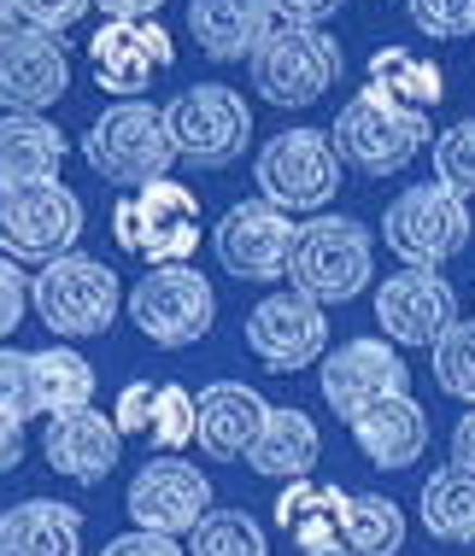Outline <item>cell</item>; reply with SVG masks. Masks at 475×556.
Masks as SVG:
<instances>
[{
  "label": "cell",
  "instance_id": "cell-1",
  "mask_svg": "<svg viewBox=\"0 0 475 556\" xmlns=\"http://www.w3.org/2000/svg\"><path fill=\"white\" fill-rule=\"evenodd\" d=\"M83 159L100 182L129 193L171 182V164H183L165 129V106H147V100H117L112 112H100L83 135Z\"/></svg>",
  "mask_w": 475,
  "mask_h": 556
},
{
  "label": "cell",
  "instance_id": "cell-2",
  "mask_svg": "<svg viewBox=\"0 0 475 556\" xmlns=\"http://www.w3.org/2000/svg\"><path fill=\"white\" fill-rule=\"evenodd\" d=\"M293 293H305L311 305H347L370 288L376 276V240L359 217H311L300 223V240H293Z\"/></svg>",
  "mask_w": 475,
  "mask_h": 556
},
{
  "label": "cell",
  "instance_id": "cell-3",
  "mask_svg": "<svg viewBox=\"0 0 475 556\" xmlns=\"http://www.w3.org/2000/svg\"><path fill=\"white\" fill-rule=\"evenodd\" d=\"M29 311H36L41 328L59 340H95L117 323L124 288H117L112 264L71 252V258L36 269V281H29Z\"/></svg>",
  "mask_w": 475,
  "mask_h": 556
},
{
  "label": "cell",
  "instance_id": "cell-4",
  "mask_svg": "<svg viewBox=\"0 0 475 556\" xmlns=\"http://www.w3.org/2000/svg\"><path fill=\"white\" fill-rule=\"evenodd\" d=\"M124 311L159 352H188V345H200L212 334L217 293L195 264H165V269H147L136 288L124 293Z\"/></svg>",
  "mask_w": 475,
  "mask_h": 556
},
{
  "label": "cell",
  "instance_id": "cell-5",
  "mask_svg": "<svg viewBox=\"0 0 475 556\" xmlns=\"http://www.w3.org/2000/svg\"><path fill=\"white\" fill-rule=\"evenodd\" d=\"M252 182H259V200H271L276 212L323 217V205H335L340 193V153L323 129H282L252 159Z\"/></svg>",
  "mask_w": 475,
  "mask_h": 556
},
{
  "label": "cell",
  "instance_id": "cell-6",
  "mask_svg": "<svg viewBox=\"0 0 475 556\" xmlns=\"http://www.w3.org/2000/svg\"><path fill=\"white\" fill-rule=\"evenodd\" d=\"M83 235V200L65 182H36V188H0V258L48 269L71 258Z\"/></svg>",
  "mask_w": 475,
  "mask_h": 556
},
{
  "label": "cell",
  "instance_id": "cell-7",
  "mask_svg": "<svg viewBox=\"0 0 475 556\" xmlns=\"http://www.w3.org/2000/svg\"><path fill=\"white\" fill-rule=\"evenodd\" d=\"M165 129L183 164L195 170H229L252 141V112L224 83H195L165 106Z\"/></svg>",
  "mask_w": 475,
  "mask_h": 556
},
{
  "label": "cell",
  "instance_id": "cell-8",
  "mask_svg": "<svg viewBox=\"0 0 475 556\" xmlns=\"http://www.w3.org/2000/svg\"><path fill=\"white\" fill-rule=\"evenodd\" d=\"M382 240L405 269H440L470 247V205L440 182H417L382 212Z\"/></svg>",
  "mask_w": 475,
  "mask_h": 556
},
{
  "label": "cell",
  "instance_id": "cell-9",
  "mask_svg": "<svg viewBox=\"0 0 475 556\" xmlns=\"http://www.w3.org/2000/svg\"><path fill=\"white\" fill-rule=\"evenodd\" d=\"M340 77V41L329 29H300V24H282L259 53H252V88L259 100L271 106H317L323 94Z\"/></svg>",
  "mask_w": 475,
  "mask_h": 556
},
{
  "label": "cell",
  "instance_id": "cell-10",
  "mask_svg": "<svg viewBox=\"0 0 475 556\" xmlns=\"http://www.w3.org/2000/svg\"><path fill=\"white\" fill-rule=\"evenodd\" d=\"M112 235H117V247L147 258L153 269L188 264L195 247H200V200H195V188L153 182V188L129 193V200H117Z\"/></svg>",
  "mask_w": 475,
  "mask_h": 556
},
{
  "label": "cell",
  "instance_id": "cell-11",
  "mask_svg": "<svg viewBox=\"0 0 475 556\" xmlns=\"http://www.w3.org/2000/svg\"><path fill=\"white\" fill-rule=\"evenodd\" d=\"M329 141H335L340 164H352L359 176L382 182V176H399L428 147V117L399 112V106H388V100H376V94H359V100L340 106Z\"/></svg>",
  "mask_w": 475,
  "mask_h": 556
},
{
  "label": "cell",
  "instance_id": "cell-12",
  "mask_svg": "<svg viewBox=\"0 0 475 556\" xmlns=\"http://www.w3.org/2000/svg\"><path fill=\"white\" fill-rule=\"evenodd\" d=\"M317 393L340 422L352 428L364 410H376V404H388V399H405L411 393V369H405V357H399V345L364 334V340H347V345H335V352L323 357Z\"/></svg>",
  "mask_w": 475,
  "mask_h": 556
},
{
  "label": "cell",
  "instance_id": "cell-13",
  "mask_svg": "<svg viewBox=\"0 0 475 556\" xmlns=\"http://www.w3.org/2000/svg\"><path fill=\"white\" fill-rule=\"evenodd\" d=\"M293 240H300V223L288 212H276L271 200H241L212 229V252L235 281H282L293 264Z\"/></svg>",
  "mask_w": 475,
  "mask_h": 556
},
{
  "label": "cell",
  "instance_id": "cell-14",
  "mask_svg": "<svg viewBox=\"0 0 475 556\" xmlns=\"http://www.w3.org/2000/svg\"><path fill=\"white\" fill-rule=\"evenodd\" d=\"M124 504H129L136 533L183 539V533H195L200 521L212 516V480H205L195 463H183V457H153V463L136 469Z\"/></svg>",
  "mask_w": 475,
  "mask_h": 556
},
{
  "label": "cell",
  "instance_id": "cell-15",
  "mask_svg": "<svg viewBox=\"0 0 475 556\" xmlns=\"http://www.w3.org/2000/svg\"><path fill=\"white\" fill-rule=\"evenodd\" d=\"M241 334H247V352L271 375H293V369L317 364V357L329 352V317H323V305H311L305 293L259 299Z\"/></svg>",
  "mask_w": 475,
  "mask_h": 556
},
{
  "label": "cell",
  "instance_id": "cell-16",
  "mask_svg": "<svg viewBox=\"0 0 475 556\" xmlns=\"http://www.w3.org/2000/svg\"><path fill=\"white\" fill-rule=\"evenodd\" d=\"M71 88V53L59 36L18 24L12 36H0V106L41 117L53 100H65Z\"/></svg>",
  "mask_w": 475,
  "mask_h": 556
},
{
  "label": "cell",
  "instance_id": "cell-17",
  "mask_svg": "<svg viewBox=\"0 0 475 556\" xmlns=\"http://www.w3.org/2000/svg\"><path fill=\"white\" fill-rule=\"evenodd\" d=\"M376 323L393 345H428L435 352L440 334L458 323V293L440 269H399L376 293Z\"/></svg>",
  "mask_w": 475,
  "mask_h": 556
},
{
  "label": "cell",
  "instance_id": "cell-18",
  "mask_svg": "<svg viewBox=\"0 0 475 556\" xmlns=\"http://www.w3.org/2000/svg\"><path fill=\"white\" fill-rule=\"evenodd\" d=\"M88 59H95V83L117 100H136L159 71H171L176 59V41L159 29L153 18H107L88 41Z\"/></svg>",
  "mask_w": 475,
  "mask_h": 556
},
{
  "label": "cell",
  "instance_id": "cell-19",
  "mask_svg": "<svg viewBox=\"0 0 475 556\" xmlns=\"http://www.w3.org/2000/svg\"><path fill=\"white\" fill-rule=\"evenodd\" d=\"M117 451H124V433H117L112 416H100L95 404L71 416H53L48 433H41V457H48L53 475L77 480V486H100L117 469Z\"/></svg>",
  "mask_w": 475,
  "mask_h": 556
},
{
  "label": "cell",
  "instance_id": "cell-20",
  "mask_svg": "<svg viewBox=\"0 0 475 556\" xmlns=\"http://www.w3.org/2000/svg\"><path fill=\"white\" fill-rule=\"evenodd\" d=\"M264 416H271V404L252 393L247 381H212V387H200V433H195V445L212 463H241L247 451L259 445Z\"/></svg>",
  "mask_w": 475,
  "mask_h": 556
},
{
  "label": "cell",
  "instance_id": "cell-21",
  "mask_svg": "<svg viewBox=\"0 0 475 556\" xmlns=\"http://www.w3.org/2000/svg\"><path fill=\"white\" fill-rule=\"evenodd\" d=\"M188 29H195L200 53L235 65V59L259 53L282 29V18L276 0H188Z\"/></svg>",
  "mask_w": 475,
  "mask_h": 556
},
{
  "label": "cell",
  "instance_id": "cell-22",
  "mask_svg": "<svg viewBox=\"0 0 475 556\" xmlns=\"http://www.w3.org/2000/svg\"><path fill=\"white\" fill-rule=\"evenodd\" d=\"M347 509H352V492L329 486V480H288L276 498V528L305 556H340Z\"/></svg>",
  "mask_w": 475,
  "mask_h": 556
},
{
  "label": "cell",
  "instance_id": "cell-23",
  "mask_svg": "<svg viewBox=\"0 0 475 556\" xmlns=\"http://www.w3.org/2000/svg\"><path fill=\"white\" fill-rule=\"evenodd\" d=\"M0 556H83V509L59 498L0 509Z\"/></svg>",
  "mask_w": 475,
  "mask_h": 556
},
{
  "label": "cell",
  "instance_id": "cell-24",
  "mask_svg": "<svg viewBox=\"0 0 475 556\" xmlns=\"http://www.w3.org/2000/svg\"><path fill=\"white\" fill-rule=\"evenodd\" d=\"M317 457H323V433H317V422H311L305 410H293V404H271L259 445L247 451V469L288 486V480H311Z\"/></svg>",
  "mask_w": 475,
  "mask_h": 556
},
{
  "label": "cell",
  "instance_id": "cell-25",
  "mask_svg": "<svg viewBox=\"0 0 475 556\" xmlns=\"http://www.w3.org/2000/svg\"><path fill=\"white\" fill-rule=\"evenodd\" d=\"M352 440H359V451L376 469H411V463L428 451V416H423V404L417 399H388V404H376V410H364L359 422H352Z\"/></svg>",
  "mask_w": 475,
  "mask_h": 556
},
{
  "label": "cell",
  "instance_id": "cell-26",
  "mask_svg": "<svg viewBox=\"0 0 475 556\" xmlns=\"http://www.w3.org/2000/svg\"><path fill=\"white\" fill-rule=\"evenodd\" d=\"M65 164V135L48 117L12 112L0 117V188H36V182H59Z\"/></svg>",
  "mask_w": 475,
  "mask_h": 556
},
{
  "label": "cell",
  "instance_id": "cell-27",
  "mask_svg": "<svg viewBox=\"0 0 475 556\" xmlns=\"http://www.w3.org/2000/svg\"><path fill=\"white\" fill-rule=\"evenodd\" d=\"M364 94L388 100V106H399V112L428 117L440 100H447V77H440L435 59H423V53H411V48H376V53H370Z\"/></svg>",
  "mask_w": 475,
  "mask_h": 556
},
{
  "label": "cell",
  "instance_id": "cell-28",
  "mask_svg": "<svg viewBox=\"0 0 475 556\" xmlns=\"http://www.w3.org/2000/svg\"><path fill=\"white\" fill-rule=\"evenodd\" d=\"M29 404L36 416H71L95 404V364L77 345H48V352H29Z\"/></svg>",
  "mask_w": 475,
  "mask_h": 556
},
{
  "label": "cell",
  "instance_id": "cell-29",
  "mask_svg": "<svg viewBox=\"0 0 475 556\" xmlns=\"http://www.w3.org/2000/svg\"><path fill=\"white\" fill-rule=\"evenodd\" d=\"M417 509H423V528L435 539H447V545H475V475L452 469V463L435 469Z\"/></svg>",
  "mask_w": 475,
  "mask_h": 556
},
{
  "label": "cell",
  "instance_id": "cell-30",
  "mask_svg": "<svg viewBox=\"0 0 475 556\" xmlns=\"http://www.w3.org/2000/svg\"><path fill=\"white\" fill-rule=\"evenodd\" d=\"M405 545V509L382 492H364L347 509V533H340V556H399Z\"/></svg>",
  "mask_w": 475,
  "mask_h": 556
},
{
  "label": "cell",
  "instance_id": "cell-31",
  "mask_svg": "<svg viewBox=\"0 0 475 556\" xmlns=\"http://www.w3.org/2000/svg\"><path fill=\"white\" fill-rule=\"evenodd\" d=\"M183 556H271V539L247 516V509H212L195 533H188Z\"/></svg>",
  "mask_w": 475,
  "mask_h": 556
},
{
  "label": "cell",
  "instance_id": "cell-32",
  "mask_svg": "<svg viewBox=\"0 0 475 556\" xmlns=\"http://www.w3.org/2000/svg\"><path fill=\"white\" fill-rule=\"evenodd\" d=\"M200 433V399L183 381H159L153 422H147V445H159V457H176L183 445H195Z\"/></svg>",
  "mask_w": 475,
  "mask_h": 556
},
{
  "label": "cell",
  "instance_id": "cell-33",
  "mask_svg": "<svg viewBox=\"0 0 475 556\" xmlns=\"http://www.w3.org/2000/svg\"><path fill=\"white\" fill-rule=\"evenodd\" d=\"M435 381L440 393L464 399L475 410V323H452L435 345Z\"/></svg>",
  "mask_w": 475,
  "mask_h": 556
},
{
  "label": "cell",
  "instance_id": "cell-34",
  "mask_svg": "<svg viewBox=\"0 0 475 556\" xmlns=\"http://www.w3.org/2000/svg\"><path fill=\"white\" fill-rule=\"evenodd\" d=\"M435 182L452 188L458 200H470V193H475V117L452 124L435 141Z\"/></svg>",
  "mask_w": 475,
  "mask_h": 556
},
{
  "label": "cell",
  "instance_id": "cell-35",
  "mask_svg": "<svg viewBox=\"0 0 475 556\" xmlns=\"http://www.w3.org/2000/svg\"><path fill=\"white\" fill-rule=\"evenodd\" d=\"M411 24L428 41H464L475 36V0H405Z\"/></svg>",
  "mask_w": 475,
  "mask_h": 556
},
{
  "label": "cell",
  "instance_id": "cell-36",
  "mask_svg": "<svg viewBox=\"0 0 475 556\" xmlns=\"http://www.w3.org/2000/svg\"><path fill=\"white\" fill-rule=\"evenodd\" d=\"M88 7H95V0H18V24L41 29V36H65Z\"/></svg>",
  "mask_w": 475,
  "mask_h": 556
},
{
  "label": "cell",
  "instance_id": "cell-37",
  "mask_svg": "<svg viewBox=\"0 0 475 556\" xmlns=\"http://www.w3.org/2000/svg\"><path fill=\"white\" fill-rule=\"evenodd\" d=\"M153 399H159V381H129L124 393H117V410H112L117 433H141V440H147V422H153Z\"/></svg>",
  "mask_w": 475,
  "mask_h": 556
},
{
  "label": "cell",
  "instance_id": "cell-38",
  "mask_svg": "<svg viewBox=\"0 0 475 556\" xmlns=\"http://www.w3.org/2000/svg\"><path fill=\"white\" fill-rule=\"evenodd\" d=\"M24 311H29V281H24V269L12 264V258H0V340H7L12 328L24 323Z\"/></svg>",
  "mask_w": 475,
  "mask_h": 556
},
{
  "label": "cell",
  "instance_id": "cell-39",
  "mask_svg": "<svg viewBox=\"0 0 475 556\" xmlns=\"http://www.w3.org/2000/svg\"><path fill=\"white\" fill-rule=\"evenodd\" d=\"M340 7H347V0H276V18L300 24V29H323V18H335Z\"/></svg>",
  "mask_w": 475,
  "mask_h": 556
},
{
  "label": "cell",
  "instance_id": "cell-40",
  "mask_svg": "<svg viewBox=\"0 0 475 556\" xmlns=\"http://www.w3.org/2000/svg\"><path fill=\"white\" fill-rule=\"evenodd\" d=\"M100 556H183L176 539H159V533H117Z\"/></svg>",
  "mask_w": 475,
  "mask_h": 556
},
{
  "label": "cell",
  "instance_id": "cell-41",
  "mask_svg": "<svg viewBox=\"0 0 475 556\" xmlns=\"http://www.w3.org/2000/svg\"><path fill=\"white\" fill-rule=\"evenodd\" d=\"M24 463V422L12 410H0V475H12Z\"/></svg>",
  "mask_w": 475,
  "mask_h": 556
},
{
  "label": "cell",
  "instance_id": "cell-42",
  "mask_svg": "<svg viewBox=\"0 0 475 556\" xmlns=\"http://www.w3.org/2000/svg\"><path fill=\"white\" fill-rule=\"evenodd\" d=\"M452 469H464V475H475V410H470L464 422L452 428Z\"/></svg>",
  "mask_w": 475,
  "mask_h": 556
},
{
  "label": "cell",
  "instance_id": "cell-43",
  "mask_svg": "<svg viewBox=\"0 0 475 556\" xmlns=\"http://www.w3.org/2000/svg\"><path fill=\"white\" fill-rule=\"evenodd\" d=\"M95 7L107 12V18H129V24H136V18H153L165 0H95Z\"/></svg>",
  "mask_w": 475,
  "mask_h": 556
},
{
  "label": "cell",
  "instance_id": "cell-44",
  "mask_svg": "<svg viewBox=\"0 0 475 556\" xmlns=\"http://www.w3.org/2000/svg\"><path fill=\"white\" fill-rule=\"evenodd\" d=\"M18 29V0H0V36H12Z\"/></svg>",
  "mask_w": 475,
  "mask_h": 556
}]
</instances>
